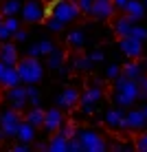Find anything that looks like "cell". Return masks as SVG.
I'll return each mask as SVG.
<instances>
[{"label":"cell","mask_w":147,"mask_h":152,"mask_svg":"<svg viewBox=\"0 0 147 152\" xmlns=\"http://www.w3.org/2000/svg\"><path fill=\"white\" fill-rule=\"evenodd\" d=\"M114 91H117L114 99H117L119 106H132L140 97V84H138V80H130V77H125L121 73L114 80Z\"/></svg>","instance_id":"obj_1"},{"label":"cell","mask_w":147,"mask_h":152,"mask_svg":"<svg viewBox=\"0 0 147 152\" xmlns=\"http://www.w3.org/2000/svg\"><path fill=\"white\" fill-rule=\"evenodd\" d=\"M15 69H18L20 77H22L24 86H27V84H38L42 77H44V66H42V62L38 57H33V55L20 57L18 64H15Z\"/></svg>","instance_id":"obj_2"},{"label":"cell","mask_w":147,"mask_h":152,"mask_svg":"<svg viewBox=\"0 0 147 152\" xmlns=\"http://www.w3.org/2000/svg\"><path fill=\"white\" fill-rule=\"evenodd\" d=\"M79 13H81V9H79V2H77V0H55L49 7V15L64 20L66 24L75 22V20L79 18Z\"/></svg>","instance_id":"obj_3"},{"label":"cell","mask_w":147,"mask_h":152,"mask_svg":"<svg viewBox=\"0 0 147 152\" xmlns=\"http://www.w3.org/2000/svg\"><path fill=\"white\" fill-rule=\"evenodd\" d=\"M22 126V115H20L18 108H9L0 115V130H2L7 137H15Z\"/></svg>","instance_id":"obj_4"},{"label":"cell","mask_w":147,"mask_h":152,"mask_svg":"<svg viewBox=\"0 0 147 152\" xmlns=\"http://www.w3.org/2000/svg\"><path fill=\"white\" fill-rule=\"evenodd\" d=\"M24 22H42V20L49 15V9L44 7V4L40 2V0H27V2L22 4V11H20Z\"/></svg>","instance_id":"obj_5"},{"label":"cell","mask_w":147,"mask_h":152,"mask_svg":"<svg viewBox=\"0 0 147 152\" xmlns=\"http://www.w3.org/2000/svg\"><path fill=\"white\" fill-rule=\"evenodd\" d=\"M79 139H81L83 150H86V152H106L108 150L103 137H101V134H97V132H92V130H81Z\"/></svg>","instance_id":"obj_6"},{"label":"cell","mask_w":147,"mask_h":152,"mask_svg":"<svg viewBox=\"0 0 147 152\" xmlns=\"http://www.w3.org/2000/svg\"><path fill=\"white\" fill-rule=\"evenodd\" d=\"M101 97H103V88H101V86H94V84H92L90 88H86V91L81 93V99H79L81 110L86 113V115H90L92 108H94V104L101 102Z\"/></svg>","instance_id":"obj_7"},{"label":"cell","mask_w":147,"mask_h":152,"mask_svg":"<svg viewBox=\"0 0 147 152\" xmlns=\"http://www.w3.org/2000/svg\"><path fill=\"white\" fill-rule=\"evenodd\" d=\"M119 49L123 51L125 57L138 60V57L143 55V40H136V38H132V35H125V38L119 40Z\"/></svg>","instance_id":"obj_8"},{"label":"cell","mask_w":147,"mask_h":152,"mask_svg":"<svg viewBox=\"0 0 147 152\" xmlns=\"http://www.w3.org/2000/svg\"><path fill=\"white\" fill-rule=\"evenodd\" d=\"M66 121H64V113L59 110V106H55V108H49L46 110V117H44V126L42 128L46 130V132H57V130L62 128Z\"/></svg>","instance_id":"obj_9"},{"label":"cell","mask_w":147,"mask_h":152,"mask_svg":"<svg viewBox=\"0 0 147 152\" xmlns=\"http://www.w3.org/2000/svg\"><path fill=\"white\" fill-rule=\"evenodd\" d=\"M7 102H9V106L11 108H24L29 104V95H27V88H22L18 84V86H11V88H7Z\"/></svg>","instance_id":"obj_10"},{"label":"cell","mask_w":147,"mask_h":152,"mask_svg":"<svg viewBox=\"0 0 147 152\" xmlns=\"http://www.w3.org/2000/svg\"><path fill=\"white\" fill-rule=\"evenodd\" d=\"M147 126V119L143 110H130L125 115V121H123V130H134V132H138V130H143Z\"/></svg>","instance_id":"obj_11"},{"label":"cell","mask_w":147,"mask_h":152,"mask_svg":"<svg viewBox=\"0 0 147 152\" xmlns=\"http://www.w3.org/2000/svg\"><path fill=\"white\" fill-rule=\"evenodd\" d=\"M79 99H81V95L77 93V88H66L55 97V104L59 108H75L79 104Z\"/></svg>","instance_id":"obj_12"},{"label":"cell","mask_w":147,"mask_h":152,"mask_svg":"<svg viewBox=\"0 0 147 152\" xmlns=\"http://www.w3.org/2000/svg\"><path fill=\"white\" fill-rule=\"evenodd\" d=\"M114 9H117V7H114V0H94L90 15H94V18H101V20H106V18H112Z\"/></svg>","instance_id":"obj_13"},{"label":"cell","mask_w":147,"mask_h":152,"mask_svg":"<svg viewBox=\"0 0 147 152\" xmlns=\"http://www.w3.org/2000/svg\"><path fill=\"white\" fill-rule=\"evenodd\" d=\"M0 60L7 66H15L18 64V49H15L13 42H0Z\"/></svg>","instance_id":"obj_14"},{"label":"cell","mask_w":147,"mask_h":152,"mask_svg":"<svg viewBox=\"0 0 147 152\" xmlns=\"http://www.w3.org/2000/svg\"><path fill=\"white\" fill-rule=\"evenodd\" d=\"M134 24H136V20H134V18H130L127 13H123L121 18L114 20L112 29H114V33H117L119 38H125V35H130V31H132Z\"/></svg>","instance_id":"obj_15"},{"label":"cell","mask_w":147,"mask_h":152,"mask_svg":"<svg viewBox=\"0 0 147 152\" xmlns=\"http://www.w3.org/2000/svg\"><path fill=\"white\" fill-rule=\"evenodd\" d=\"M53 49H55V46H53V42H51V40H38V42H33V44L29 46L27 55H33V57H46Z\"/></svg>","instance_id":"obj_16"},{"label":"cell","mask_w":147,"mask_h":152,"mask_svg":"<svg viewBox=\"0 0 147 152\" xmlns=\"http://www.w3.org/2000/svg\"><path fill=\"white\" fill-rule=\"evenodd\" d=\"M0 84H2L4 88H11V86H18V84H22V77H20L18 69H15V66H7L4 75L0 77Z\"/></svg>","instance_id":"obj_17"},{"label":"cell","mask_w":147,"mask_h":152,"mask_svg":"<svg viewBox=\"0 0 147 152\" xmlns=\"http://www.w3.org/2000/svg\"><path fill=\"white\" fill-rule=\"evenodd\" d=\"M49 152H68V137H64L59 130L53 132V137L49 141Z\"/></svg>","instance_id":"obj_18"},{"label":"cell","mask_w":147,"mask_h":152,"mask_svg":"<svg viewBox=\"0 0 147 152\" xmlns=\"http://www.w3.org/2000/svg\"><path fill=\"white\" fill-rule=\"evenodd\" d=\"M103 121H106L110 128H121L123 130V121H125V113L119 110V108H114V110H108L106 117H103Z\"/></svg>","instance_id":"obj_19"},{"label":"cell","mask_w":147,"mask_h":152,"mask_svg":"<svg viewBox=\"0 0 147 152\" xmlns=\"http://www.w3.org/2000/svg\"><path fill=\"white\" fill-rule=\"evenodd\" d=\"M145 4H143V0H130L127 4H125V9L123 11L130 15V18H134V20H140L145 15Z\"/></svg>","instance_id":"obj_20"},{"label":"cell","mask_w":147,"mask_h":152,"mask_svg":"<svg viewBox=\"0 0 147 152\" xmlns=\"http://www.w3.org/2000/svg\"><path fill=\"white\" fill-rule=\"evenodd\" d=\"M121 73H123L125 77H130V80H140V77H143V66L136 60H130L127 64L121 66Z\"/></svg>","instance_id":"obj_21"},{"label":"cell","mask_w":147,"mask_h":152,"mask_svg":"<svg viewBox=\"0 0 147 152\" xmlns=\"http://www.w3.org/2000/svg\"><path fill=\"white\" fill-rule=\"evenodd\" d=\"M44 117H46V110H42V106H33L27 113L24 119H27L29 124H33L35 128H42V126H44Z\"/></svg>","instance_id":"obj_22"},{"label":"cell","mask_w":147,"mask_h":152,"mask_svg":"<svg viewBox=\"0 0 147 152\" xmlns=\"http://www.w3.org/2000/svg\"><path fill=\"white\" fill-rule=\"evenodd\" d=\"M64 57H66V53L62 49H53L49 55H46V66L49 69H59V66H64Z\"/></svg>","instance_id":"obj_23"},{"label":"cell","mask_w":147,"mask_h":152,"mask_svg":"<svg viewBox=\"0 0 147 152\" xmlns=\"http://www.w3.org/2000/svg\"><path fill=\"white\" fill-rule=\"evenodd\" d=\"M20 141H24V143H31V141L35 139V126L33 124H29L27 119L22 121V126H20V130H18V134H15Z\"/></svg>","instance_id":"obj_24"},{"label":"cell","mask_w":147,"mask_h":152,"mask_svg":"<svg viewBox=\"0 0 147 152\" xmlns=\"http://www.w3.org/2000/svg\"><path fill=\"white\" fill-rule=\"evenodd\" d=\"M66 42L72 49H81V46L86 44V33H83L81 29H75V31H70V33L66 35Z\"/></svg>","instance_id":"obj_25"},{"label":"cell","mask_w":147,"mask_h":152,"mask_svg":"<svg viewBox=\"0 0 147 152\" xmlns=\"http://www.w3.org/2000/svg\"><path fill=\"white\" fill-rule=\"evenodd\" d=\"M20 11H22V2L20 0H4L2 9H0V13L7 18V15H18Z\"/></svg>","instance_id":"obj_26"},{"label":"cell","mask_w":147,"mask_h":152,"mask_svg":"<svg viewBox=\"0 0 147 152\" xmlns=\"http://www.w3.org/2000/svg\"><path fill=\"white\" fill-rule=\"evenodd\" d=\"M94 62L90 60V55H77L72 57V69L75 71H90V66Z\"/></svg>","instance_id":"obj_27"},{"label":"cell","mask_w":147,"mask_h":152,"mask_svg":"<svg viewBox=\"0 0 147 152\" xmlns=\"http://www.w3.org/2000/svg\"><path fill=\"white\" fill-rule=\"evenodd\" d=\"M27 95H29L31 106H40V93H38V88H35V84H27Z\"/></svg>","instance_id":"obj_28"},{"label":"cell","mask_w":147,"mask_h":152,"mask_svg":"<svg viewBox=\"0 0 147 152\" xmlns=\"http://www.w3.org/2000/svg\"><path fill=\"white\" fill-rule=\"evenodd\" d=\"M49 29L51 31H55V33H59V31H64V27H66V22L64 20H59V18H53V15H49Z\"/></svg>","instance_id":"obj_29"},{"label":"cell","mask_w":147,"mask_h":152,"mask_svg":"<svg viewBox=\"0 0 147 152\" xmlns=\"http://www.w3.org/2000/svg\"><path fill=\"white\" fill-rule=\"evenodd\" d=\"M59 132L64 134V137L72 139V137H77V134H79V130H77V126H75V124H64V126L59 128Z\"/></svg>","instance_id":"obj_30"},{"label":"cell","mask_w":147,"mask_h":152,"mask_svg":"<svg viewBox=\"0 0 147 152\" xmlns=\"http://www.w3.org/2000/svg\"><path fill=\"white\" fill-rule=\"evenodd\" d=\"M68 152H86V150H83L81 139H79V134L72 137V139H68Z\"/></svg>","instance_id":"obj_31"},{"label":"cell","mask_w":147,"mask_h":152,"mask_svg":"<svg viewBox=\"0 0 147 152\" xmlns=\"http://www.w3.org/2000/svg\"><path fill=\"white\" fill-rule=\"evenodd\" d=\"M130 35H132V38H136V40H147V29L145 27H140V24H134L132 27V31H130Z\"/></svg>","instance_id":"obj_32"},{"label":"cell","mask_w":147,"mask_h":152,"mask_svg":"<svg viewBox=\"0 0 147 152\" xmlns=\"http://www.w3.org/2000/svg\"><path fill=\"white\" fill-rule=\"evenodd\" d=\"M134 148L138 152H147V132H140L134 141Z\"/></svg>","instance_id":"obj_33"},{"label":"cell","mask_w":147,"mask_h":152,"mask_svg":"<svg viewBox=\"0 0 147 152\" xmlns=\"http://www.w3.org/2000/svg\"><path fill=\"white\" fill-rule=\"evenodd\" d=\"M119 75H121V66H117V64H110L108 69H106V77H108V80H117Z\"/></svg>","instance_id":"obj_34"},{"label":"cell","mask_w":147,"mask_h":152,"mask_svg":"<svg viewBox=\"0 0 147 152\" xmlns=\"http://www.w3.org/2000/svg\"><path fill=\"white\" fill-rule=\"evenodd\" d=\"M11 38H13V31L2 22V24H0V42H7V40H11Z\"/></svg>","instance_id":"obj_35"},{"label":"cell","mask_w":147,"mask_h":152,"mask_svg":"<svg viewBox=\"0 0 147 152\" xmlns=\"http://www.w3.org/2000/svg\"><path fill=\"white\" fill-rule=\"evenodd\" d=\"M4 24H7V27L13 31V33H15V31L20 29V20L15 18V15H7V18H4Z\"/></svg>","instance_id":"obj_36"},{"label":"cell","mask_w":147,"mask_h":152,"mask_svg":"<svg viewBox=\"0 0 147 152\" xmlns=\"http://www.w3.org/2000/svg\"><path fill=\"white\" fill-rule=\"evenodd\" d=\"M79 2V9L83 13H90L92 11V4H94V0H77Z\"/></svg>","instance_id":"obj_37"},{"label":"cell","mask_w":147,"mask_h":152,"mask_svg":"<svg viewBox=\"0 0 147 152\" xmlns=\"http://www.w3.org/2000/svg\"><path fill=\"white\" fill-rule=\"evenodd\" d=\"M13 40H18V42H27V40H29V33H27L24 29H18V31L13 33Z\"/></svg>","instance_id":"obj_38"},{"label":"cell","mask_w":147,"mask_h":152,"mask_svg":"<svg viewBox=\"0 0 147 152\" xmlns=\"http://www.w3.org/2000/svg\"><path fill=\"white\" fill-rule=\"evenodd\" d=\"M138 84H140V97H145V99H147V75L140 77Z\"/></svg>","instance_id":"obj_39"},{"label":"cell","mask_w":147,"mask_h":152,"mask_svg":"<svg viewBox=\"0 0 147 152\" xmlns=\"http://www.w3.org/2000/svg\"><path fill=\"white\" fill-rule=\"evenodd\" d=\"M103 57H106V55H103V51H92V53H90V60L92 62H103Z\"/></svg>","instance_id":"obj_40"},{"label":"cell","mask_w":147,"mask_h":152,"mask_svg":"<svg viewBox=\"0 0 147 152\" xmlns=\"http://www.w3.org/2000/svg\"><path fill=\"white\" fill-rule=\"evenodd\" d=\"M11 150H13V152H29V145L24 143V141H20V145H13Z\"/></svg>","instance_id":"obj_41"},{"label":"cell","mask_w":147,"mask_h":152,"mask_svg":"<svg viewBox=\"0 0 147 152\" xmlns=\"http://www.w3.org/2000/svg\"><path fill=\"white\" fill-rule=\"evenodd\" d=\"M127 2H130V0H114V7H117V9H125Z\"/></svg>","instance_id":"obj_42"},{"label":"cell","mask_w":147,"mask_h":152,"mask_svg":"<svg viewBox=\"0 0 147 152\" xmlns=\"http://www.w3.org/2000/svg\"><path fill=\"white\" fill-rule=\"evenodd\" d=\"M4 71H7V64H4V62H2V60H0V77H2V75H4Z\"/></svg>","instance_id":"obj_43"},{"label":"cell","mask_w":147,"mask_h":152,"mask_svg":"<svg viewBox=\"0 0 147 152\" xmlns=\"http://www.w3.org/2000/svg\"><path fill=\"white\" fill-rule=\"evenodd\" d=\"M140 110H143V115H145V119H147V106H145V108H140Z\"/></svg>","instance_id":"obj_44"},{"label":"cell","mask_w":147,"mask_h":152,"mask_svg":"<svg viewBox=\"0 0 147 152\" xmlns=\"http://www.w3.org/2000/svg\"><path fill=\"white\" fill-rule=\"evenodd\" d=\"M2 22H4V15H2V13H0V24H2Z\"/></svg>","instance_id":"obj_45"},{"label":"cell","mask_w":147,"mask_h":152,"mask_svg":"<svg viewBox=\"0 0 147 152\" xmlns=\"http://www.w3.org/2000/svg\"><path fill=\"white\" fill-rule=\"evenodd\" d=\"M143 4H145V7H147V0H143Z\"/></svg>","instance_id":"obj_46"},{"label":"cell","mask_w":147,"mask_h":152,"mask_svg":"<svg viewBox=\"0 0 147 152\" xmlns=\"http://www.w3.org/2000/svg\"><path fill=\"white\" fill-rule=\"evenodd\" d=\"M145 69H147V60H145Z\"/></svg>","instance_id":"obj_47"}]
</instances>
